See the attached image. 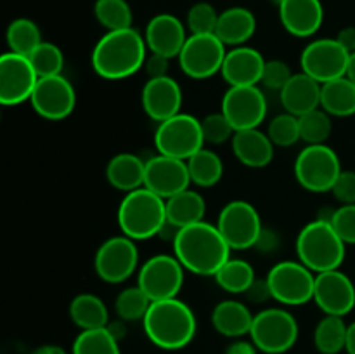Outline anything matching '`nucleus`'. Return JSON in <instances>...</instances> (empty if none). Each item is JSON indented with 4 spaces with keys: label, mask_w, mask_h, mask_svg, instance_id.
<instances>
[{
    "label": "nucleus",
    "mask_w": 355,
    "mask_h": 354,
    "mask_svg": "<svg viewBox=\"0 0 355 354\" xmlns=\"http://www.w3.org/2000/svg\"><path fill=\"white\" fill-rule=\"evenodd\" d=\"M173 245V255L184 269L198 276H215L217 271L231 259V246L225 242L217 224L207 221L182 228Z\"/></svg>",
    "instance_id": "f257e3e1"
},
{
    "label": "nucleus",
    "mask_w": 355,
    "mask_h": 354,
    "mask_svg": "<svg viewBox=\"0 0 355 354\" xmlns=\"http://www.w3.org/2000/svg\"><path fill=\"white\" fill-rule=\"evenodd\" d=\"M148 45L135 28L106 31L94 45L90 62L101 78L123 80L144 66Z\"/></svg>",
    "instance_id": "f03ea898"
},
{
    "label": "nucleus",
    "mask_w": 355,
    "mask_h": 354,
    "mask_svg": "<svg viewBox=\"0 0 355 354\" xmlns=\"http://www.w3.org/2000/svg\"><path fill=\"white\" fill-rule=\"evenodd\" d=\"M142 325L151 344L165 351L187 347L198 330L194 311L179 297L151 302Z\"/></svg>",
    "instance_id": "7ed1b4c3"
},
{
    "label": "nucleus",
    "mask_w": 355,
    "mask_h": 354,
    "mask_svg": "<svg viewBox=\"0 0 355 354\" xmlns=\"http://www.w3.org/2000/svg\"><path fill=\"white\" fill-rule=\"evenodd\" d=\"M118 226L121 235L142 242L158 236L166 221V200L146 186L125 193L118 207Z\"/></svg>",
    "instance_id": "20e7f679"
},
{
    "label": "nucleus",
    "mask_w": 355,
    "mask_h": 354,
    "mask_svg": "<svg viewBox=\"0 0 355 354\" xmlns=\"http://www.w3.org/2000/svg\"><path fill=\"white\" fill-rule=\"evenodd\" d=\"M345 242L329 221L315 219L297 236V255L315 274L338 269L345 259Z\"/></svg>",
    "instance_id": "39448f33"
},
{
    "label": "nucleus",
    "mask_w": 355,
    "mask_h": 354,
    "mask_svg": "<svg viewBox=\"0 0 355 354\" xmlns=\"http://www.w3.org/2000/svg\"><path fill=\"white\" fill-rule=\"evenodd\" d=\"M342 174L340 156L328 144H309L295 160V177L305 191L328 193Z\"/></svg>",
    "instance_id": "423d86ee"
},
{
    "label": "nucleus",
    "mask_w": 355,
    "mask_h": 354,
    "mask_svg": "<svg viewBox=\"0 0 355 354\" xmlns=\"http://www.w3.org/2000/svg\"><path fill=\"white\" fill-rule=\"evenodd\" d=\"M297 318L283 307H267L257 312L250 337L257 349L266 354H284L297 344Z\"/></svg>",
    "instance_id": "0eeeda50"
},
{
    "label": "nucleus",
    "mask_w": 355,
    "mask_h": 354,
    "mask_svg": "<svg viewBox=\"0 0 355 354\" xmlns=\"http://www.w3.org/2000/svg\"><path fill=\"white\" fill-rule=\"evenodd\" d=\"M201 120L189 113H179L158 124L155 132V146L158 153L179 160H189L194 153L205 148Z\"/></svg>",
    "instance_id": "6e6552de"
},
{
    "label": "nucleus",
    "mask_w": 355,
    "mask_h": 354,
    "mask_svg": "<svg viewBox=\"0 0 355 354\" xmlns=\"http://www.w3.org/2000/svg\"><path fill=\"white\" fill-rule=\"evenodd\" d=\"M267 281L274 301L283 305H304L314 301L315 273L300 260H281L270 267Z\"/></svg>",
    "instance_id": "1a4fd4ad"
},
{
    "label": "nucleus",
    "mask_w": 355,
    "mask_h": 354,
    "mask_svg": "<svg viewBox=\"0 0 355 354\" xmlns=\"http://www.w3.org/2000/svg\"><path fill=\"white\" fill-rule=\"evenodd\" d=\"M217 228L232 250L253 248L263 224L259 210L246 200H232L224 205Z\"/></svg>",
    "instance_id": "9d476101"
},
{
    "label": "nucleus",
    "mask_w": 355,
    "mask_h": 354,
    "mask_svg": "<svg viewBox=\"0 0 355 354\" xmlns=\"http://www.w3.org/2000/svg\"><path fill=\"white\" fill-rule=\"evenodd\" d=\"M139 248L128 236H111L101 243L94 257V269L103 281L111 285L123 283L137 271Z\"/></svg>",
    "instance_id": "9b49d317"
},
{
    "label": "nucleus",
    "mask_w": 355,
    "mask_h": 354,
    "mask_svg": "<svg viewBox=\"0 0 355 354\" xmlns=\"http://www.w3.org/2000/svg\"><path fill=\"white\" fill-rule=\"evenodd\" d=\"M184 269L175 255L158 253L146 260L137 274V285L155 301L175 298L184 285Z\"/></svg>",
    "instance_id": "f8f14e48"
},
{
    "label": "nucleus",
    "mask_w": 355,
    "mask_h": 354,
    "mask_svg": "<svg viewBox=\"0 0 355 354\" xmlns=\"http://www.w3.org/2000/svg\"><path fill=\"white\" fill-rule=\"evenodd\" d=\"M225 56V44L215 33L191 35L179 54L180 69L189 78L205 80L222 71Z\"/></svg>",
    "instance_id": "ddd939ff"
},
{
    "label": "nucleus",
    "mask_w": 355,
    "mask_h": 354,
    "mask_svg": "<svg viewBox=\"0 0 355 354\" xmlns=\"http://www.w3.org/2000/svg\"><path fill=\"white\" fill-rule=\"evenodd\" d=\"M349 59L350 52H347L336 38H318L305 45L300 56V66L302 71L322 85L345 76Z\"/></svg>",
    "instance_id": "4468645a"
},
{
    "label": "nucleus",
    "mask_w": 355,
    "mask_h": 354,
    "mask_svg": "<svg viewBox=\"0 0 355 354\" xmlns=\"http://www.w3.org/2000/svg\"><path fill=\"white\" fill-rule=\"evenodd\" d=\"M40 76L35 71L28 56L6 52L0 58V103L17 106L31 99Z\"/></svg>",
    "instance_id": "2eb2a0df"
},
{
    "label": "nucleus",
    "mask_w": 355,
    "mask_h": 354,
    "mask_svg": "<svg viewBox=\"0 0 355 354\" xmlns=\"http://www.w3.org/2000/svg\"><path fill=\"white\" fill-rule=\"evenodd\" d=\"M222 113L234 130L259 128L267 117V99L259 85L229 87L222 97Z\"/></svg>",
    "instance_id": "dca6fc26"
},
{
    "label": "nucleus",
    "mask_w": 355,
    "mask_h": 354,
    "mask_svg": "<svg viewBox=\"0 0 355 354\" xmlns=\"http://www.w3.org/2000/svg\"><path fill=\"white\" fill-rule=\"evenodd\" d=\"M30 103L35 113L40 115L45 120H64L75 110V87L64 75L44 76V78H38Z\"/></svg>",
    "instance_id": "f3484780"
},
{
    "label": "nucleus",
    "mask_w": 355,
    "mask_h": 354,
    "mask_svg": "<svg viewBox=\"0 0 355 354\" xmlns=\"http://www.w3.org/2000/svg\"><path fill=\"white\" fill-rule=\"evenodd\" d=\"M189 184L191 176L186 160L173 158L162 153L146 160L144 186L158 196L168 200L173 194L189 189Z\"/></svg>",
    "instance_id": "a211bd4d"
},
{
    "label": "nucleus",
    "mask_w": 355,
    "mask_h": 354,
    "mask_svg": "<svg viewBox=\"0 0 355 354\" xmlns=\"http://www.w3.org/2000/svg\"><path fill=\"white\" fill-rule=\"evenodd\" d=\"M314 301L324 314L347 316L355 307L354 281L340 269L315 274Z\"/></svg>",
    "instance_id": "6ab92c4d"
},
{
    "label": "nucleus",
    "mask_w": 355,
    "mask_h": 354,
    "mask_svg": "<svg viewBox=\"0 0 355 354\" xmlns=\"http://www.w3.org/2000/svg\"><path fill=\"white\" fill-rule=\"evenodd\" d=\"M141 101L146 115L158 124L182 113V89L172 76L149 78L142 87Z\"/></svg>",
    "instance_id": "aec40b11"
},
{
    "label": "nucleus",
    "mask_w": 355,
    "mask_h": 354,
    "mask_svg": "<svg viewBox=\"0 0 355 354\" xmlns=\"http://www.w3.org/2000/svg\"><path fill=\"white\" fill-rule=\"evenodd\" d=\"M187 38L189 37L182 21L168 12L153 16L144 31V40L149 51L168 59L179 58Z\"/></svg>",
    "instance_id": "412c9836"
},
{
    "label": "nucleus",
    "mask_w": 355,
    "mask_h": 354,
    "mask_svg": "<svg viewBox=\"0 0 355 354\" xmlns=\"http://www.w3.org/2000/svg\"><path fill=\"white\" fill-rule=\"evenodd\" d=\"M277 10L284 30L298 38L315 35L324 21V7L321 0H284Z\"/></svg>",
    "instance_id": "4be33fe9"
},
{
    "label": "nucleus",
    "mask_w": 355,
    "mask_h": 354,
    "mask_svg": "<svg viewBox=\"0 0 355 354\" xmlns=\"http://www.w3.org/2000/svg\"><path fill=\"white\" fill-rule=\"evenodd\" d=\"M266 62L263 56L257 49L239 45L227 51L220 73L229 87L259 85L262 82Z\"/></svg>",
    "instance_id": "5701e85b"
},
{
    "label": "nucleus",
    "mask_w": 355,
    "mask_h": 354,
    "mask_svg": "<svg viewBox=\"0 0 355 354\" xmlns=\"http://www.w3.org/2000/svg\"><path fill=\"white\" fill-rule=\"evenodd\" d=\"M321 83L309 76L307 73H293L290 82L279 92L281 104L286 113L304 117L309 111L321 108Z\"/></svg>",
    "instance_id": "b1692460"
},
{
    "label": "nucleus",
    "mask_w": 355,
    "mask_h": 354,
    "mask_svg": "<svg viewBox=\"0 0 355 354\" xmlns=\"http://www.w3.org/2000/svg\"><path fill=\"white\" fill-rule=\"evenodd\" d=\"M232 153L236 158L250 169H263L274 158V142L260 128H246L236 130L231 141Z\"/></svg>",
    "instance_id": "393cba45"
},
{
    "label": "nucleus",
    "mask_w": 355,
    "mask_h": 354,
    "mask_svg": "<svg viewBox=\"0 0 355 354\" xmlns=\"http://www.w3.org/2000/svg\"><path fill=\"white\" fill-rule=\"evenodd\" d=\"M253 318L248 305L245 302L227 298V301L218 302L211 311V325L220 335L229 339H241L250 335L253 326Z\"/></svg>",
    "instance_id": "a878e982"
},
{
    "label": "nucleus",
    "mask_w": 355,
    "mask_h": 354,
    "mask_svg": "<svg viewBox=\"0 0 355 354\" xmlns=\"http://www.w3.org/2000/svg\"><path fill=\"white\" fill-rule=\"evenodd\" d=\"M255 14L246 7L236 6L222 10L220 16H218L217 28H215V35L225 45L239 47V45H245L255 35Z\"/></svg>",
    "instance_id": "bb28decb"
},
{
    "label": "nucleus",
    "mask_w": 355,
    "mask_h": 354,
    "mask_svg": "<svg viewBox=\"0 0 355 354\" xmlns=\"http://www.w3.org/2000/svg\"><path fill=\"white\" fill-rule=\"evenodd\" d=\"M146 160L134 153H118L107 162L106 180L118 191L139 189L144 186Z\"/></svg>",
    "instance_id": "cd10ccee"
},
{
    "label": "nucleus",
    "mask_w": 355,
    "mask_h": 354,
    "mask_svg": "<svg viewBox=\"0 0 355 354\" xmlns=\"http://www.w3.org/2000/svg\"><path fill=\"white\" fill-rule=\"evenodd\" d=\"M207 201L198 191L186 189L166 200V219L179 228L205 221Z\"/></svg>",
    "instance_id": "c85d7f7f"
},
{
    "label": "nucleus",
    "mask_w": 355,
    "mask_h": 354,
    "mask_svg": "<svg viewBox=\"0 0 355 354\" xmlns=\"http://www.w3.org/2000/svg\"><path fill=\"white\" fill-rule=\"evenodd\" d=\"M69 318L80 330L104 328L110 325V311L101 297L80 294L69 302Z\"/></svg>",
    "instance_id": "c756f323"
},
{
    "label": "nucleus",
    "mask_w": 355,
    "mask_h": 354,
    "mask_svg": "<svg viewBox=\"0 0 355 354\" xmlns=\"http://www.w3.org/2000/svg\"><path fill=\"white\" fill-rule=\"evenodd\" d=\"M321 108L331 117H352L355 115V83L347 76L322 83Z\"/></svg>",
    "instance_id": "7c9ffc66"
},
{
    "label": "nucleus",
    "mask_w": 355,
    "mask_h": 354,
    "mask_svg": "<svg viewBox=\"0 0 355 354\" xmlns=\"http://www.w3.org/2000/svg\"><path fill=\"white\" fill-rule=\"evenodd\" d=\"M187 162L191 183L200 187H211L224 177V162L214 149L201 148Z\"/></svg>",
    "instance_id": "2f4dec72"
},
{
    "label": "nucleus",
    "mask_w": 355,
    "mask_h": 354,
    "mask_svg": "<svg viewBox=\"0 0 355 354\" xmlns=\"http://www.w3.org/2000/svg\"><path fill=\"white\" fill-rule=\"evenodd\" d=\"M349 325L343 316L326 314L314 330V346L321 354H338L345 351Z\"/></svg>",
    "instance_id": "473e14b6"
},
{
    "label": "nucleus",
    "mask_w": 355,
    "mask_h": 354,
    "mask_svg": "<svg viewBox=\"0 0 355 354\" xmlns=\"http://www.w3.org/2000/svg\"><path fill=\"white\" fill-rule=\"evenodd\" d=\"M215 281L222 290L229 294H246L253 281L257 280L255 269L248 260L243 259H229L215 274Z\"/></svg>",
    "instance_id": "72a5a7b5"
},
{
    "label": "nucleus",
    "mask_w": 355,
    "mask_h": 354,
    "mask_svg": "<svg viewBox=\"0 0 355 354\" xmlns=\"http://www.w3.org/2000/svg\"><path fill=\"white\" fill-rule=\"evenodd\" d=\"M7 45L10 52L21 56H30L42 44V31L35 21L28 17H17L7 26Z\"/></svg>",
    "instance_id": "f704fd0d"
},
{
    "label": "nucleus",
    "mask_w": 355,
    "mask_h": 354,
    "mask_svg": "<svg viewBox=\"0 0 355 354\" xmlns=\"http://www.w3.org/2000/svg\"><path fill=\"white\" fill-rule=\"evenodd\" d=\"M71 354H121L120 340L114 339L107 326L82 330L73 342Z\"/></svg>",
    "instance_id": "c9c22d12"
},
{
    "label": "nucleus",
    "mask_w": 355,
    "mask_h": 354,
    "mask_svg": "<svg viewBox=\"0 0 355 354\" xmlns=\"http://www.w3.org/2000/svg\"><path fill=\"white\" fill-rule=\"evenodd\" d=\"M94 16L107 31L132 28L134 14L127 0H96Z\"/></svg>",
    "instance_id": "e433bc0d"
},
{
    "label": "nucleus",
    "mask_w": 355,
    "mask_h": 354,
    "mask_svg": "<svg viewBox=\"0 0 355 354\" xmlns=\"http://www.w3.org/2000/svg\"><path fill=\"white\" fill-rule=\"evenodd\" d=\"M151 302L153 301L148 297V294L139 285L137 287H128L116 295L114 311H116L118 318L123 319V321H139V319H144Z\"/></svg>",
    "instance_id": "4c0bfd02"
},
{
    "label": "nucleus",
    "mask_w": 355,
    "mask_h": 354,
    "mask_svg": "<svg viewBox=\"0 0 355 354\" xmlns=\"http://www.w3.org/2000/svg\"><path fill=\"white\" fill-rule=\"evenodd\" d=\"M298 120H300L302 141L307 144H326L333 132L331 115L326 113L322 108H318L305 113L304 117H298Z\"/></svg>",
    "instance_id": "58836bf2"
},
{
    "label": "nucleus",
    "mask_w": 355,
    "mask_h": 354,
    "mask_svg": "<svg viewBox=\"0 0 355 354\" xmlns=\"http://www.w3.org/2000/svg\"><path fill=\"white\" fill-rule=\"evenodd\" d=\"M30 61L33 65L35 71L40 78L44 76H54L62 75V68H64V54L61 49L52 42H42L30 56Z\"/></svg>",
    "instance_id": "ea45409f"
},
{
    "label": "nucleus",
    "mask_w": 355,
    "mask_h": 354,
    "mask_svg": "<svg viewBox=\"0 0 355 354\" xmlns=\"http://www.w3.org/2000/svg\"><path fill=\"white\" fill-rule=\"evenodd\" d=\"M267 135H269L270 141L274 142V146L290 148V146L297 144L302 139L300 120H298V117H295V115L291 113L277 115V117H274L272 120L269 121Z\"/></svg>",
    "instance_id": "a19ab883"
},
{
    "label": "nucleus",
    "mask_w": 355,
    "mask_h": 354,
    "mask_svg": "<svg viewBox=\"0 0 355 354\" xmlns=\"http://www.w3.org/2000/svg\"><path fill=\"white\" fill-rule=\"evenodd\" d=\"M218 16L211 3L208 2H198L187 10V28H189L191 35H207V33H215V28H217Z\"/></svg>",
    "instance_id": "79ce46f5"
},
{
    "label": "nucleus",
    "mask_w": 355,
    "mask_h": 354,
    "mask_svg": "<svg viewBox=\"0 0 355 354\" xmlns=\"http://www.w3.org/2000/svg\"><path fill=\"white\" fill-rule=\"evenodd\" d=\"M201 128H203V137L207 144H224V142L232 141L236 130L231 121L227 120L222 111L218 113H210L201 120Z\"/></svg>",
    "instance_id": "37998d69"
},
{
    "label": "nucleus",
    "mask_w": 355,
    "mask_h": 354,
    "mask_svg": "<svg viewBox=\"0 0 355 354\" xmlns=\"http://www.w3.org/2000/svg\"><path fill=\"white\" fill-rule=\"evenodd\" d=\"M331 224L345 245H355V205H342L335 208Z\"/></svg>",
    "instance_id": "c03bdc74"
},
{
    "label": "nucleus",
    "mask_w": 355,
    "mask_h": 354,
    "mask_svg": "<svg viewBox=\"0 0 355 354\" xmlns=\"http://www.w3.org/2000/svg\"><path fill=\"white\" fill-rule=\"evenodd\" d=\"M293 76L291 73V68L288 66V62L281 61V59H270V61L266 62V68H263V75H262V82L267 89L270 90H281L284 89L290 78Z\"/></svg>",
    "instance_id": "a18cd8bd"
},
{
    "label": "nucleus",
    "mask_w": 355,
    "mask_h": 354,
    "mask_svg": "<svg viewBox=\"0 0 355 354\" xmlns=\"http://www.w3.org/2000/svg\"><path fill=\"white\" fill-rule=\"evenodd\" d=\"M331 193L342 205H355V170H342Z\"/></svg>",
    "instance_id": "49530a36"
},
{
    "label": "nucleus",
    "mask_w": 355,
    "mask_h": 354,
    "mask_svg": "<svg viewBox=\"0 0 355 354\" xmlns=\"http://www.w3.org/2000/svg\"><path fill=\"white\" fill-rule=\"evenodd\" d=\"M279 245H281V238L279 235H277V231L263 226L262 233H260V236L257 238V243L253 248H255L257 252L269 255V253L276 252V250L279 248Z\"/></svg>",
    "instance_id": "de8ad7c7"
},
{
    "label": "nucleus",
    "mask_w": 355,
    "mask_h": 354,
    "mask_svg": "<svg viewBox=\"0 0 355 354\" xmlns=\"http://www.w3.org/2000/svg\"><path fill=\"white\" fill-rule=\"evenodd\" d=\"M168 62H170L168 58L151 52V56H148L144 61L146 73H148L149 78H162V76H168Z\"/></svg>",
    "instance_id": "09e8293b"
},
{
    "label": "nucleus",
    "mask_w": 355,
    "mask_h": 354,
    "mask_svg": "<svg viewBox=\"0 0 355 354\" xmlns=\"http://www.w3.org/2000/svg\"><path fill=\"white\" fill-rule=\"evenodd\" d=\"M245 295L250 302H253V304H262V302L274 301L272 290H270V285L269 281H267V278H263V280H259V278H257L252 283V287L246 290Z\"/></svg>",
    "instance_id": "8fccbe9b"
},
{
    "label": "nucleus",
    "mask_w": 355,
    "mask_h": 354,
    "mask_svg": "<svg viewBox=\"0 0 355 354\" xmlns=\"http://www.w3.org/2000/svg\"><path fill=\"white\" fill-rule=\"evenodd\" d=\"M259 349H257L255 344L252 340H243V339H236L234 342L229 344L225 347L224 354H257Z\"/></svg>",
    "instance_id": "3c124183"
},
{
    "label": "nucleus",
    "mask_w": 355,
    "mask_h": 354,
    "mask_svg": "<svg viewBox=\"0 0 355 354\" xmlns=\"http://www.w3.org/2000/svg\"><path fill=\"white\" fill-rule=\"evenodd\" d=\"M336 40L340 42V45H342L347 52L352 54V52H355V26L342 28V30L338 31V35H336Z\"/></svg>",
    "instance_id": "603ef678"
},
{
    "label": "nucleus",
    "mask_w": 355,
    "mask_h": 354,
    "mask_svg": "<svg viewBox=\"0 0 355 354\" xmlns=\"http://www.w3.org/2000/svg\"><path fill=\"white\" fill-rule=\"evenodd\" d=\"M182 228H179V226H175L173 224V222H170L168 219H166L165 221V224L162 226V229H159V233H158V236L162 239H165V242H175V238H177V235H179V231Z\"/></svg>",
    "instance_id": "864d4df0"
},
{
    "label": "nucleus",
    "mask_w": 355,
    "mask_h": 354,
    "mask_svg": "<svg viewBox=\"0 0 355 354\" xmlns=\"http://www.w3.org/2000/svg\"><path fill=\"white\" fill-rule=\"evenodd\" d=\"M125 323L127 321L118 318L116 321H110V325H107V328H110V332L113 333L116 340H121L125 335H127V326H125Z\"/></svg>",
    "instance_id": "5fc2aeb1"
},
{
    "label": "nucleus",
    "mask_w": 355,
    "mask_h": 354,
    "mask_svg": "<svg viewBox=\"0 0 355 354\" xmlns=\"http://www.w3.org/2000/svg\"><path fill=\"white\" fill-rule=\"evenodd\" d=\"M31 354H68L64 351V347L55 346V344H45V346L37 347Z\"/></svg>",
    "instance_id": "6e6d98bb"
},
{
    "label": "nucleus",
    "mask_w": 355,
    "mask_h": 354,
    "mask_svg": "<svg viewBox=\"0 0 355 354\" xmlns=\"http://www.w3.org/2000/svg\"><path fill=\"white\" fill-rule=\"evenodd\" d=\"M347 354H355V321L350 323L349 330H347Z\"/></svg>",
    "instance_id": "4d7b16f0"
},
{
    "label": "nucleus",
    "mask_w": 355,
    "mask_h": 354,
    "mask_svg": "<svg viewBox=\"0 0 355 354\" xmlns=\"http://www.w3.org/2000/svg\"><path fill=\"white\" fill-rule=\"evenodd\" d=\"M345 76L350 80V82L355 83V52L350 54L349 66H347V75Z\"/></svg>",
    "instance_id": "13d9d810"
},
{
    "label": "nucleus",
    "mask_w": 355,
    "mask_h": 354,
    "mask_svg": "<svg viewBox=\"0 0 355 354\" xmlns=\"http://www.w3.org/2000/svg\"><path fill=\"white\" fill-rule=\"evenodd\" d=\"M270 2H272V3H274V6H276V7H279V6H281V3H283V2H284V0H270Z\"/></svg>",
    "instance_id": "bf43d9fd"
}]
</instances>
